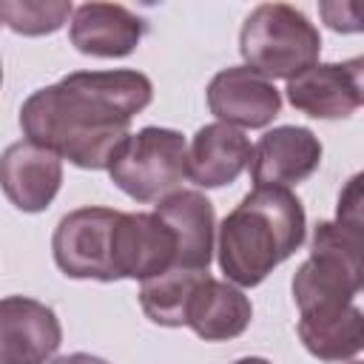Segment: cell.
Wrapping results in <instances>:
<instances>
[{"label": "cell", "mask_w": 364, "mask_h": 364, "mask_svg": "<svg viewBox=\"0 0 364 364\" xmlns=\"http://www.w3.org/2000/svg\"><path fill=\"white\" fill-rule=\"evenodd\" d=\"M361 228L318 222L310 239V256L293 276V301L299 313L347 307L361 290Z\"/></svg>", "instance_id": "obj_4"}, {"label": "cell", "mask_w": 364, "mask_h": 364, "mask_svg": "<svg viewBox=\"0 0 364 364\" xmlns=\"http://www.w3.org/2000/svg\"><path fill=\"white\" fill-rule=\"evenodd\" d=\"M253 318L250 299L230 282L205 276L185 307V327L205 341H230L247 330Z\"/></svg>", "instance_id": "obj_16"}, {"label": "cell", "mask_w": 364, "mask_h": 364, "mask_svg": "<svg viewBox=\"0 0 364 364\" xmlns=\"http://www.w3.org/2000/svg\"><path fill=\"white\" fill-rule=\"evenodd\" d=\"M233 364H270V361L267 358H259V355H245V358H239Z\"/></svg>", "instance_id": "obj_22"}, {"label": "cell", "mask_w": 364, "mask_h": 364, "mask_svg": "<svg viewBox=\"0 0 364 364\" xmlns=\"http://www.w3.org/2000/svg\"><path fill=\"white\" fill-rule=\"evenodd\" d=\"M145 37V20L119 3H82L71 11L68 40L88 57H128Z\"/></svg>", "instance_id": "obj_13"}, {"label": "cell", "mask_w": 364, "mask_h": 364, "mask_svg": "<svg viewBox=\"0 0 364 364\" xmlns=\"http://www.w3.org/2000/svg\"><path fill=\"white\" fill-rule=\"evenodd\" d=\"M63 182V159L28 139L11 142L0 154V188L23 213H40L51 205Z\"/></svg>", "instance_id": "obj_12"}, {"label": "cell", "mask_w": 364, "mask_h": 364, "mask_svg": "<svg viewBox=\"0 0 364 364\" xmlns=\"http://www.w3.org/2000/svg\"><path fill=\"white\" fill-rule=\"evenodd\" d=\"M63 344L57 313L28 296L0 299V364H48Z\"/></svg>", "instance_id": "obj_8"}, {"label": "cell", "mask_w": 364, "mask_h": 364, "mask_svg": "<svg viewBox=\"0 0 364 364\" xmlns=\"http://www.w3.org/2000/svg\"><path fill=\"white\" fill-rule=\"evenodd\" d=\"M299 338L318 361H353L364 344V316L355 304L299 313Z\"/></svg>", "instance_id": "obj_17"}, {"label": "cell", "mask_w": 364, "mask_h": 364, "mask_svg": "<svg viewBox=\"0 0 364 364\" xmlns=\"http://www.w3.org/2000/svg\"><path fill=\"white\" fill-rule=\"evenodd\" d=\"M74 6L68 0H0V23L23 37H43L60 31Z\"/></svg>", "instance_id": "obj_19"}, {"label": "cell", "mask_w": 364, "mask_h": 364, "mask_svg": "<svg viewBox=\"0 0 364 364\" xmlns=\"http://www.w3.org/2000/svg\"><path fill=\"white\" fill-rule=\"evenodd\" d=\"M210 276L208 270H185V267H168L165 273L145 279L139 287V304L142 313L162 327H182L185 324V307L193 293V287Z\"/></svg>", "instance_id": "obj_18"}, {"label": "cell", "mask_w": 364, "mask_h": 364, "mask_svg": "<svg viewBox=\"0 0 364 364\" xmlns=\"http://www.w3.org/2000/svg\"><path fill=\"white\" fill-rule=\"evenodd\" d=\"M154 213L171 228L176 239V259L173 267L185 270H208L213 259V205L199 191H173L162 196Z\"/></svg>", "instance_id": "obj_14"}, {"label": "cell", "mask_w": 364, "mask_h": 364, "mask_svg": "<svg viewBox=\"0 0 364 364\" xmlns=\"http://www.w3.org/2000/svg\"><path fill=\"white\" fill-rule=\"evenodd\" d=\"M176 239L156 213H122L114 228L117 279H154L173 267Z\"/></svg>", "instance_id": "obj_11"}, {"label": "cell", "mask_w": 364, "mask_h": 364, "mask_svg": "<svg viewBox=\"0 0 364 364\" xmlns=\"http://www.w3.org/2000/svg\"><path fill=\"white\" fill-rule=\"evenodd\" d=\"M350 364H358V361H350Z\"/></svg>", "instance_id": "obj_24"}, {"label": "cell", "mask_w": 364, "mask_h": 364, "mask_svg": "<svg viewBox=\"0 0 364 364\" xmlns=\"http://www.w3.org/2000/svg\"><path fill=\"white\" fill-rule=\"evenodd\" d=\"M253 145L250 139L225 122L202 125L188 148V176L199 188H222L239 179V173L250 165Z\"/></svg>", "instance_id": "obj_15"}, {"label": "cell", "mask_w": 364, "mask_h": 364, "mask_svg": "<svg viewBox=\"0 0 364 364\" xmlns=\"http://www.w3.org/2000/svg\"><path fill=\"white\" fill-rule=\"evenodd\" d=\"M51 364H108V361L100 355H91V353H68V355L54 358Z\"/></svg>", "instance_id": "obj_21"}, {"label": "cell", "mask_w": 364, "mask_h": 364, "mask_svg": "<svg viewBox=\"0 0 364 364\" xmlns=\"http://www.w3.org/2000/svg\"><path fill=\"white\" fill-rule=\"evenodd\" d=\"M119 210L111 208H77L60 219L51 236V253L57 267L68 279L117 282L114 270V228Z\"/></svg>", "instance_id": "obj_6"}, {"label": "cell", "mask_w": 364, "mask_h": 364, "mask_svg": "<svg viewBox=\"0 0 364 364\" xmlns=\"http://www.w3.org/2000/svg\"><path fill=\"white\" fill-rule=\"evenodd\" d=\"M321 165V142L304 125H279L270 128L250 156V179L256 188L276 185L290 188L304 182Z\"/></svg>", "instance_id": "obj_10"}, {"label": "cell", "mask_w": 364, "mask_h": 364, "mask_svg": "<svg viewBox=\"0 0 364 364\" xmlns=\"http://www.w3.org/2000/svg\"><path fill=\"white\" fill-rule=\"evenodd\" d=\"M154 85L142 71H74L37 88L20 108L28 142L85 171L108 168L125 142L134 114L148 108Z\"/></svg>", "instance_id": "obj_1"}, {"label": "cell", "mask_w": 364, "mask_h": 364, "mask_svg": "<svg viewBox=\"0 0 364 364\" xmlns=\"http://www.w3.org/2000/svg\"><path fill=\"white\" fill-rule=\"evenodd\" d=\"M336 222L350 225V228H361V176H358V173L347 182V188H344L341 196H338Z\"/></svg>", "instance_id": "obj_20"}, {"label": "cell", "mask_w": 364, "mask_h": 364, "mask_svg": "<svg viewBox=\"0 0 364 364\" xmlns=\"http://www.w3.org/2000/svg\"><path fill=\"white\" fill-rule=\"evenodd\" d=\"M0 82H3V63H0Z\"/></svg>", "instance_id": "obj_23"}, {"label": "cell", "mask_w": 364, "mask_h": 364, "mask_svg": "<svg viewBox=\"0 0 364 364\" xmlns=\"http://www.w3.org/2000/svg\"><path fill=\"white\" fill-rule=\"evenodd\" d=\"M304 208L290 188H253L219 225V267L236 287L262 284L304 242Z\"/></svg>", "instance_id": "obj_2"}, {"label": "cell", "mask_w": 364, "mask_h": 364, "mask_svg": "<svg viewBox=\"0 0 364 364\" xmlns=\"http://www.w3.org/2000/svg\"><path fill=\"white\" fill-rule=\"evenodd\" d=\"M111 182L136 202H159L188 176V142L173 128L148 125L128 134L108 162Z\"/></svg>", "instance_id": "obj_5"}, {"label": "cell", "mask_w": 364, "mask_h": 364, "mask_svg": "<svg viewBox=\"0 0 364 364\" xmlns=\"http://www.w3.org/2000/svg\"><path fill=\"white\" fill-rule=\"evenodd\" d=\"M210 114L233 128H264L282 108L279 88L247 65H230L208 82Z\"/></svg>", "instance_id": "obj_9"}, {"label": "cell", "mask_w": 364, "mask_h": 364, "mask_svg": "<svg viewBox=\"0 0 364 364\" xmlns=\"http://www.w3.org/2000/svg\"><path fill=\"white\" fill-rule=\"evenodd\" d=\"M364 60L316 63L287 80V100L296 111L316 119H344L364 102Z\"/></svg>", "instance_id": "obj_7"}, {"label": "cell", "mask_w": 364, "mask_h": 364, "mask_svg": "<svg viewBox=\"0 0 364 364\" xmlns=\"http://www.w3.org/2000/svg\"><path fill=\"white\" fill-rule=\"evenodd\" d=\"M239 51L245 65L273 80H293L318 63L321 34L304 11L287 3L256 6L239 31Z\"/></svg>", "instance_id": "obj_3"}]
</instances>
